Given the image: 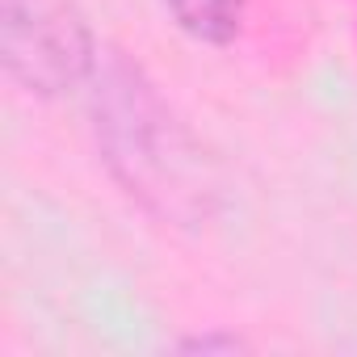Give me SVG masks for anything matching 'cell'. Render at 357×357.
Listing matches in <instances>:
<instances>
[{"instance_id": "cell-1", "label": "cell", "mask_w": 357, "mask_h": 357, "mask_svg": "<svg viewBox=\"0 0 357 357\" xmlns=\"http://www.w3.org/2000/svg\"><path fill=\"white\" fill-rule=\"evenodd\" d=\"M97 151L118 190L151 219L202 227L223 202L219 164L139 59L109 47L89 80Z\"/></svg>"}, {"instance_id": "cell-2", "label": "cell", "mask_w": 357, "mask_h": 357, "mask_svg": "<svg viewBox=\"0 0 357 357\" xmlns=\"http://www.w3.org/2000/svg\"><path fill=\"white\" fill-rule=\"evenodd\" d=\"M101 47L76 0H0V68L38 101L89 89Z\"/></svg>"}, {"instance_id": "cell-3", "label": "cell", "mask_w": 357, "mask_h": 357, "mask_svg": "<svg viewBox=\"0 0 357 357\" xmlns=\"http://www.w3.org/2000/svg\"><path fill=\"white\" fill-rule=\"evenodd\" d=\"M172 26L202 47H231L244 34L248 0H160Z\"/></svg>"}, {"instance_id": "cell-4", "label": "cell", "mask_w": 357, "mask_h": 357, "mask_svg": "<svg viewBox=\"0 0 357 357\" xmlns=\"http://www.w3.org/2000/svg\"><path fill=\"white\" fill-rule=\"evenodd\" d=\"M176 353H190V357H236V353H252V340L231 332V328H206L194 336H181L172 344Z\"/></svg>"}]
</instances>
